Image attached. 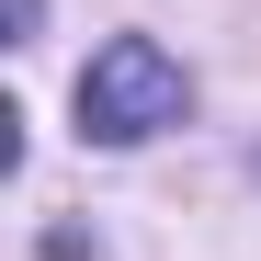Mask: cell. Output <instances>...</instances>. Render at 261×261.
I'll return each instance as SVG.
<instances>
[{
    "instance_id": "2",
    "label": "cell",
    "mask_w": 261,
    "mask_h": 261,
    "mask_svg": "<svg viewBox=\"0 0 261 261\" xmlns=\"http://www.w3.org/2000/svg\"><path fill=\"white\" fill-rule=\"evenodd\" d=\"M34 23H46V0H12V34H34Z\"/></svg>"
},
{
    "instance_id": "1",
    "label": "cell",
    "mask_w": 261,
    "mask_h": 261,
    "mask_svg": "<svg viewBox=\"0 0 261 261\" xmlns=\"http://www.w3.org/2000/svg\"><path fill=\"white\" fill-rule=\"evenodd\" d=\"M193 114V80H182V57L159 46V34H114V46L80 68V137L91 148H137V137H159V125H182Z\"/></svg>"
}]
</instances>
